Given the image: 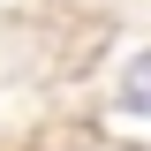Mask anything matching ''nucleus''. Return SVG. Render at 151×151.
Masks as SVG:
<instances>
[]
</instances>
